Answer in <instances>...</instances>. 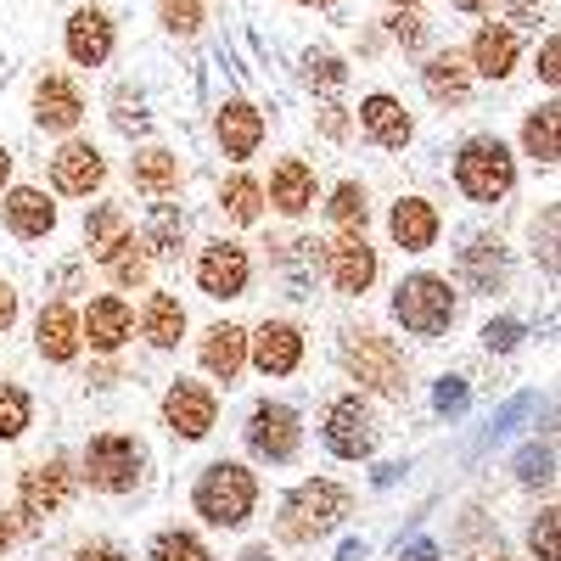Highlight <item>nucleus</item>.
Returning <instances> with one entry per match:
<instances>
[{"instance_id":"32","label":"nucleus","mask_w":561,"mask_h":561,"mask_svg":"<svg viewBox=\"0 0 561 561\" xmlns=\"http://www.w3.org/2000/svg\"><path fill=\"white\" fill-rule=\"evenodd\" d=\"M102 264L113 270V280H118V287H140V280H147V253H140L135 242H129V230H124V237L102 253Z\"/></svg>"},{"instance_id":"4","label":"nucleus","mask_w":561,"mask_h":561,"mask_svg":"<svg viewBox=\"0 0 561 561\" xmlns=\"http://www.w3.org/2000/svg\"><path fill=\"white\" fill-rule=\"evenodd\" d=\"M393 314L404 320V332H421V337L444 332V325L455 320L449 280H438V275H410L404 287H399V298H393Z\"/></svg>"},{"instance_id":"55","label":"nucleus","mask_w":561,"mask_h":561,"mask_svg":"<svg viewBox=\"0 0 561 561\" xmlns=\"http://www.w3.org/2000/svg\"><path fill=\"white\" fill-rule=\"evenodd\" d=\"M449 7H460V12H483L489 0H449Z\"/></svg>"},{"instance_id":"57","label":"nucleus","mask_w":561,"mask_h":561,"mask_svg":"<svg viewBox=\"0 0 561 561\" xmlns=\"http://www.w3.org/2000/svg\"><path fill=\"white\" fill-rule=\"evenodd\" d=\"M7 169H12V158H7V152H0V185H7Z\"/></svg>"},{"instance_id":"52","label":"nucleus","mask_w":561,"mask_h":561,"mask_svg":"<svg viewBox=\"0 0 561 561\" xmlns=\"http://www.w3.org/2000/svg\"><path fill=\"white\" fill-rule=\"evenodd\" d=\"M511 18H517V23H534V0H511Z\"/></svg>"},{"instance_id":"3","label":"nucleus","mask_w":561,"mask_h":561,"mask_svg":"<svg viewBox=\"0 0 561 561\" xmlns=\"http://www.w3.org/2000/svg\"><path fill=\"white\" fill-rule=\"evenodd\" d=\"M348 511V489L343 483H325V478H314V483H304L293 500H287V517H280V534L287 539H314V534H325V528H337V517Z\"/></svg>"},{"instance_id":"15","label":"nucleus","mask_w":561,"mask_h":561,"mask_svg":"<svg viewBox=\"0 0 561 561\" xmlns=\"http://www.w3.org/2000/svg\"><path fill=\"white\" fill-rule=\"evenodd\" d=\"M325 259H332V280L343 293H365L370 280H377V253L365 248V237H343L325 248Z\"/></svg>"},{"instance_id":"54","label":"nucleus","mask_w":561,"mask_h":561,"mask_svg":"<svg viewBox=\"0 0 561 561\" xmlns=\"http://www.w3.org/2000/svg\"><path fill=\"white\" fill-rule=\"evenodd\" d=\"M337 561H365V545H343V556Z\"/></svg>"},{"instance_id":"14","label":"nucleus","mask_w":561,"mask_h":561,"mask_svg":"<svg viewBox=\"0 0 561 561\" xmlns=\"http://www.w3.org/2000/svg\"><path fill=\"white\" fill-rule=\"evenodd\" d=\"M298 359H304V337L287 320H270L253 337V365L264 370V377H287V370H298Z\"/></svg>"},{"instance_id":"1","label":"nucleus","mask_w":561,"mask_h":561,"mask_svg":"<svg viewBox=\"0 0 561 561\" xmlns=\"http://www.w3.org/2000/svg\"><path fill=\"white\" fill-rule=\"evenodd\" d=\"M253 500H259V483L248 466L214 460L197 478V517H208L214 528H242L253 517Z\"/></svg>"},{"instance_id":"23","label":"nucleus","mask_w":561,"mask_h":561,"mask_svg":"<svg viewBox=\"0 0 561 561\" xmlns=\"http://www.w3.org/2000/svg\"><path fill=\"white\" fill-rule=\"evenodd\" d=\"M39 354L57 359V365H68L79 354V314L68 304H51L39 314Z\"/></svg>"},{"instance_id":"19","label":"nucleus","mask_w":561,"mask_h":561,"mask_svg":"<svg viewBox=\"0 0 561 561\" xmlns=\"http://www.w3.org/2000/svg\"><path fill=\"white\" fill-rule=\"evenodd\" d=\"M421 84H427V96L438 107H460L466 96H472V68L449 51V57H433L427 68H421Z\"/></svg>"},{"instance_id":"51","label":"nucleus","mask_w":561,"mask_h":561,"mask_svg":"<svg viewBox=\"0 0 561 561\" xmlns=\"http://www.w3.org/2000/svg\"><path fill=\"white\" fill-rule=\"evenodd\" d=\"M320 124H325V135H343V107H325Z\"/></svg>"},{"instance_id":"58","label":"nucleus","mask_w":561,"mask_h":561,"mask_svg":"<svg viewBox=\"0 0 561 561\" xmlns=\"http://www.w3.org/2000/svg\"><path fill=\"white\" fill-rule=\"evenodd\" d=\"M298 7H332V0H298Z\"/></svg>"},{"instance_id":"53","label":"nucleus","mask_w":561,"mask_h":561,"mask_svg":"<svg viewBox=\"0 0 561 561\" xmlns=\"http://www.w3.org/2000/svg\"><path fill=\"white\" fill-rule=\"evenodd\" d=\"M12 539H18V523H12V517H0V550H7Z\"/></svg>"},{"instance_id":"38","label":"nucleus","mask_w":561,"mask_h":561,"mask_svg":"<svg viewBox=\"0 0 561 561\" xmlns=\"http://www.w3.org/2000/svg\"><path fill=\"white\" fill-rule=\"evenodd\" d=\"M163 28L169 34H197L203 28V0H163Z\"/></svg>"},{"instance_id":"34","label":"nucleus","mask_w":561,"mask_h":561,"mask_svg":"<svg viewBox=\"0 0 561 561\" xmlns=\"http://www.w3.org/2000/svg\"><path fill=\"white\" fill-rule=\"evenodd\" d=\"M219 203H225V214L237 219V225H253V219H259V185H253L248 174H237V180L225 185Z\"/></svg>"},{"instance_id":"20","label":"nucleus","mask_w":561,"mask_h":561,"mask_svg":"<svg viewBox=\"0 0 561 561\" xmlns=\"http://www.w3.org/2000/svg\"><path fill=\"white\" fill-rule=\"evenodd\" d=\"M472 62H478V73L505 79L511 68H517V28H511V23H489V28H478V39H472Z\"/></svg>"},{"instance_id":"47","label":"nucleus","mask_w":561,"mask_h":561,"mask_svg":"<svg viewBox=\"0 0 561 561\" xmlns=\"http://www.w3.org/2000/svg\"><path fill=\"white\" fill-rule=\"evenodd\" d=\"M556 62H561V45H556V39H545V51H539V79H545V84H556V79H561V68H556Z\"/></svg>"},{"instance_id":"12","label":"nucleus","mask_w":561,"mask_h":561,"mask_svg":"<svg viewBox=\"0 0 561 561\" xmlns=\"http://www.w3.org/2000/svg\"><path fill=\"white\" fill-rule=\"evenodd\" d=\"M51 174H57V185H62V192H73V197H90V192L102 185L107 163H102V152L90 147V140H68V147L51 158Z\"/></svg>"},{"instance_id":"49","label":"nucleus","mask_w":561,"mask_h":561,"mask_svg":"<svg viewBox=\"0 0 561 561\" xmlns=\"http://www.w3.org/2000/svg\"><path fill=\"white\" fill-rule=\"evenodd\" d=\"M73 561H124V550H113V545H84Z\"/></svg>"},{"instance_id":"8","label":"nucleus","mask_w":561,"mask_h":561,"mask_svg":"<svg viewBox=\"0 0 561 561\" xmlns=\"http://www.w3.org/2000/svg\"><path fill=\"white\" fill-rule=\"evenodd\" d=\"M325 444H332L343 460H359V455H370V444H377V421H370V410L359 399H337L332 410H325Z\"/></svg>"},{"instance_id":"16","label":"nucleus","mask_w":561,"mask_h":561,"mask_svg":"<svg viewBox=\"0 0 561 561\" xmlns=\"http://www.w3.org/2000/svg\"><path fill=\"white\" fill-rule=\"evenodd\" d=\"M84 337H90V348L113 354V348H124L135 337V314L118 298H96V304H90V314H84Z\"/></svg>"},{"instance_id":"40","label":"nucleus","mask_w":561,"mask_h":561,"mask_svg":"<svg viewBox=\"0 0 561 561\" xmlns=\"http://www.w3.org/2000/svg\"><path fill=\"white\" fill-rule=\"evenodd\" d=\"M152 561H208V550L192 539V534H163L152 545Z\"/></svg>"},{"instance_id":"31","label":"nucleus","mask_w":561,"mask_h":561,"mask_svg":"<svg viewBox=\"0 0 561 561\" xmlns=\"http://www.w3.org/2000/svg\"><path fill=\"white\" fill-rule=\"evenodd\" d=\"M129 230V219H124V208H113V203H102L96 214L84 219V242H90V259H102L118 237Z\"/></svg>"},{"instance_id":"56","label":"nucleus","mask_w":561,"mask_h":561,"mask_svg":"<svg viewBox=\"0 0 561 561\" xmlns=\"http://www.w3.org/2000/svg\"><path fill=\"white\" fill-rule=\"evenodd\" d=\"M242 561H270V550H264V545H253V550H248Z\"/></svg>"},{"instance_id":"42","label":"nucleus","mask_w":561,"mask_h":561,"mask_svg":"<svg viewBox=\"0 0 561 561\" xmlns=\"http://www.w3.org/2000/svg\"><path fill=\"white\" fill-rule=\"evenodd\" d=\"M393 39L404 45V51H421V45H427V23L415 18V7H399L393 12Z\"/></svg>"},{"instance_id":"39","label":"nucleus","mask_w":561,"mask_h":561,"mask_svg":"<svg viewBox=\"0 0 561 561\" xmlns=\"http://www.w3.org/2000/svg\"><path fill=\"white\" fill-rule=\"evenodd\" d=\"M550 466H556V455H550V444H528L523 455H517V478L534 489V483H550Z\"/></svg>"},{"instance_id":"44","label":"nucleus","mask_w":561,"mask_h":561,"mask_svg":"<svg viewBox=\"0 0 561 561\" xmlns=\"http://www.w3.org/2000/svg\"><path fill=\"white\" fill-rule=\"evenodd\" d=\"M433 404H438V415H460L466 410V382L460 377H444L438 393H433Z\"/></svg>"},{"instance_id":"24","label":"nucleus","mask_w":561,"mask_h":561,"mask_svg":"<svg viewBox=\"0 0 561 561\" xmlns=\"http://www.w3.org/2000/svg\"><path fill=\"white\" fill-rule=\"evenodd\" d=\"M359 124H365L370 140H382V147H404V140H410V113L393 96H365Z\"/></svg>"},{"instance_id":"27","label":"nucleus","mask_w":561,"mask_h":561,"mask_svg":"<svg viewBox=\"0 0 561 561\" xmlns=\"http://www.w3.org/2000/svg\"><path fill=\"white\" fill-rule=\"evenodd\" d=\"M7 225L18 230V237H45V230L57 225V208L45 203V192L23 185V192H12V197H7Z\"/></svg>"},{"instance_id":"2","label":"nucleus","mask_w":561,"mask_h":561,"mask_svg":"<svg viewBox=\"0 0 561 561\" xmlns=\"http://www.w3.org/2000/svg\"><path fill=\"white\" fill-rule=\"evenodd\" d=\"M455 180L472 203H500L511 192V180H517V169H511V152L500 140H472V147H460V158H455Z\"/></svg>"},{"instance_id":"33","label":"nucleus","mask_w":561,"mask_h":561,"mask_svg":"<svg viewBox=\"0 0 561 561\" xmlns=\"http://www.w3.org/2000/svg\"><path fill=\"white\" fill-rule=\"evenodd\" d=\"M523 147H528V158L534 163H556V107H545V113H534L528 118V129H523Z\"/></svg>"},{"instance_id":"25","label":"nucleus","mask_w":561,"mask_h":561,"mask_svg":"<svg viewBox=\"0 0 561 561\" xmlns=\"http://www.w3.org/2000/svg\"><path fill=\"white\" fill-rule=\"evenodd\" d=\"M242 359H248V332L242 325H214V332L203 337V365L214 370V377H237L242 370Z\"/></svg>"},{"instance_id":"29","label":"nucleus","mask_w":561,"mask_h":561,"mask_svg":"<svg viewBox=\"0 0 561 561\" xmlns=\"http://www.w3.org/2000/svg\"><path fill=\"white\" fill-rule=\"evenodd\" d=\"M135 185H140V192H152V197H169L174 185H180V158L163 152V147L140 152V158H135Z\"/></svg>"},{"instance_id":"60","label":"nucleus","mask_w":561,"mask_h":561,"mask_svg":"<svg viewBox=\"0 0 561 561\" xmlns=\"http://www.w3.org/2000/svg\"><path fill=\"white\" fill-rule=\"evenodd\" d=\"M483 561H505V556H483Z\"/></svg>"},{"instance_id":"50","label":"nucleus","mask_w":561,"mask_h":561,"mask_svg":"<svg viewBox=\"0 0 561 561\" xmlns=\"http://www.w3.org/2000/svg\"><path fill=\"white\" fill-rule=\"evenodd\" d=\"M18 320V298H12V287H0V332Z\"/></svg>"},{"instance_id":"35","label":"nucleus","mask_w":561,"mask_h":561,"mask_svg":"<svg viewBox=\"0 0 561 561\" xmlns=\"http://www.w3.org/2000/svg\"><path fill=\"white\" fill-rule=\"evenodd\" d=\"M28 393L23 388H12V382H0V438H18L23 427H28Z\"/></svg>"},{"instance_id":"30","label":"nucleus","mask_w":561,"mask_h":561,"mask_svg":"<svg viewBox=\"0 0 561 561\" xmlns=\"http://www.w3.org/2000/svg\"><path fill=\"white\" fill-rule=\"evenodd\" d=\"M180 332H185V309H180L169 293H158V298L147 304V337H152L158 348H174Z\"/></svg>"},{"instance_id":"41","label":"nucleus","mask_w":561,"mask_h":561,"mask_svg":"<svg viewBox=\"0 0 561 561\" xmlns=\"http://www.w3.org/2000/svg\"><path fill=\"white\" fill-rule=\"evenodd\" d=\"M343 79H348L343 57H332V51H309V84H320V90H337Z\"/></svg>"},{"instance_id":"11","label":"nucleus","mask_w":561,"mask_h":561,"mask_svg":"<svg viewBox=\"0 0 561 561\" xmlns=\"http://www.w3.org/2000/svg\"><path fill=\"white\" fill-rule=\"evenodd\" d=\"M248 444H253V455L293 460V449H298V415L287 404H259L253 427H248Z\"/></svg>"},{"instance_id":"10","label":"nucleus","mask_w":561,"mask_h":561,"mask_svg":"<svg viewBox=\"0 0 561 561\" xmlns=\"http://www.w3.org/2000/svg\"><path fill=\"white\" fill-rule=\"evenodd\" d=\"M197 287L208 298H237L248 287V253L230 248V242H214L203 259H197Z\"/></svg>"},{"instance_id":"17","label":"nucleus","mask_w":561,"mask_h":561,"mask_svg":"<svg viewBox=\"0 0 561 561\" xmlns=\"http://www.w3.org/2000/svg\"><path fill=\"white\" fill-rule=\"evenodd\" d=\"M34 118L45 124V129H73L79 118H84V102H79V90L68 84V79H39V90H34Z\"/></svg>"},{"instance_id":"21","label":"nucleus","mask_w":561,"mask_h":561,"mask_svg":"<svg viewBox=\"0 0 561 561\" xmlns=\"http://www.w3.org/2000/svg\"><path fill=\"white\" fill-rule=\"evenodd\" d=\"M460 275L478 293H500L505 287V248L494 237H472V248L460 253Z\"/></svg>"},{"instance_id":"18","label":"nucleus","mask_w":561,"mask_h":561,"mask_svg":"<svg viewBox=\"0 0 561 561\" xmlns=\"http://www.w3.org/2000/svg\"><path fill=\"white\" fill-rule=\"evenodd\" d=\"M259 140H264L259 107H248V102H225V107H219V147H225L230 158H253Z\"/></svg>"},{"instance_id":"26","label":"nucleus","mask_w":561,"mask_h":561,"mask_svg":"<svg viewBox=\"0 0 561 561\" xmlns=\"http://www.w3.org/2000/svg\"><path fill=\"white\" fill-rule=\"evenodd\" d=\"M270 197H275L280 214H304L314 203V169L298 163V158H287V163L275 169V180H270Z\"/></svg>"},{"instance_id":"6","label":"nucleus","mask_w":561,"mask_h":561,"mask_svg":"<svg viewBox=\"0 0 561 561\" xmlns=\"http://www.w3.org/2000/svg\"><path fill=\"white\" fill-rule=\"evenodd\" d=\"M348 370L365 388H377V393H404V354L388 337H377V332H359L348 343Z\"/></svg>"},{"instance_id":"45","label":"nucleus","mask_w":561,"mask_h":561,"mask_svg":"<svg viewBox=\"0 0 561 561\" xmlns=\"http://www.w3.org/2000/svg\"><path fill=\"white\" fill-rule=\"evenodd\" d=\"M556 517L561 511H545V517L534 523V556L539 561H556Z\"/></svg>"},{"instance_id":"36","label":"nucleus","mask_w":561,"mask_h":561,"mask_svg":"<svg viewBox=\"0 0 561 561\" xmlns=\"http://www.w3.org/2000/svg\"><path fill=\"white\" fill-rule=\"evenodd\" d=\"M325 214H332L343 230H365V192H359V185H337V197H332V208H325Z\"/></svg>"},{"instance_id":"37","label":"nucleus","mask_w":561,"mask_h":561,"mask_svg":"<svg viewBox=\"0 0 561 561\" xmlns=\"http://www.w3.org/2000/svg\"><path fill=\"white\" fill-rule=\"evenodd\" d=\"M147 248L152 253H180V214L174 208H158L147 219Z\"/></svg>"},{"instance_id":"28","label":"nucleus","mask_w":561,"mask_h":561,"mask_svg":"<svg viewBox=\"0 0 561 561\" xmlns=\"http://www.w3.org/2000/svg\"><path fill=\"white\" fill-rule=\"evenodd\" d=\"M320 242H287V248H280V259H275V270H280V280H287V293L293 298H304L309 287H314V270H320V253H314Z\"/></svg>"},{"instance_id":"22","label":"nucleus","mask_w":561,"mask_h":561,"mask_svg":"<svg viewBox=\"0 0 561 561\" xmlns=\"http://www.w3.org/2000/svg\"><path fill=\"white\" fill-rule=\"evenodd\" d=\"M393 242H399L404 253H427V248L438 242V214L421 203V197H404V203L393 208Z\"/></svg>"},{"instance_id":"43","label":"nucleus","mask_w":561,"mask_h":561,"mask_svg":"<svg viewBox=\"0 0 561 561\" xmlns=\"http://www.w3.org/2000/svg\"><path fill=\"white\" fill-rule=\"evenodd\" d=\"M528 410H534V399H511V404H505V410H500V415H494V427H489V433H483V449H489V444H494V438H505V433H511V427H517V421H523V415H528Z\"/></svg>"},{"instance_id":"59","label":"nucleus","mask_w":561,"mask_h":561,"mask_svg":"<svg viewBox=\"0 0 561 561\" xmlns=\"http://www.w3.org/2000/svg\"><path fill=\"white\" fill-rule=\"evenodd\" d=\"M393 7H421V0H393Z\"/></svg>"},{"instance_id":"7","label":"nucleus","mask_w":561,"mask_h":561,"mask_svg":"<svg viewBox=\"0 0 561 561\" xmlns=\"http://www.w3.org/2000/svg\"><path fill=\"white\" fill-rule=\"evenodd\" d=\"M73 494V472L68 460H45V466H28L23 483H18V500H23V517H51L62 511Z\"/></svg>"},{"instance_id":"13","label":"nucleus","mask_w":561,"mask_h":561,"mask_svg":"<svg viewBox=\"0 0 561 561\" xmlns=\"http://www.w3.org/2000/svg\"><path fill=\"white\" fill-rule=\"evenodd\" d=\"M163 415L180 438H203L214 427V393L197 388V382H174L169 399H163Z\"/></svg>"},{"instance_id":"9","label":"nucleus","mask_w":561,"mask_h":561,"mask_svg":"<svg viewBox=\"0 0 561 561\" xmlns=\"http://www.w3.org/2000/svg\"><path fill=\"white\" fill-rule=\"evenodd\" d=\"M62 45H68V57H73L79 68H102V62L113 57V18H107L102 7H79V12L68 18Z\"/></svg>"},{"instance_id":"46","label":"nucleus","mask_w":561,"mask_h":561,"mask_svg":"<svg viewBox=\"0 0 561 561\" xmlns=\"http://www.w3.org/2000/svg\"><path fill=\"white\" fill-rule=\"evenodd\" d=\"M483 337H489V348H500V354H511V348H517V343H523V325H517V320H494V325H489V332H483Z\"/></svg>"},{"instance_id":"5","label":"nucleus","mask_w":561,"mask_h":561,"mask_svg":"<svg viewBox=\"0 0 561 561\" xmlns=\"http://www.w3.org/2000/svg\"><path fill=\"white\" fill-rule=\"evenodd\" d=\"M135 478H140V449H135L129 438H118V433L90 438V449H84V483H90V489L129 494Z\"/></svg>"},{"instance_id":"48","label":"nucleus","mask_w":561,"mask_h":561,"mask_svg":"<svg viewBox=\"0 0 561 561\" xmlns=\"http://www.w3.org/2000/svg\"><path fill=\"white\" fill-rule=\"evenodd\" d=\"M399 561H438V545L433 539H410V545H399Z\"/></svg>"}]
</instances>
